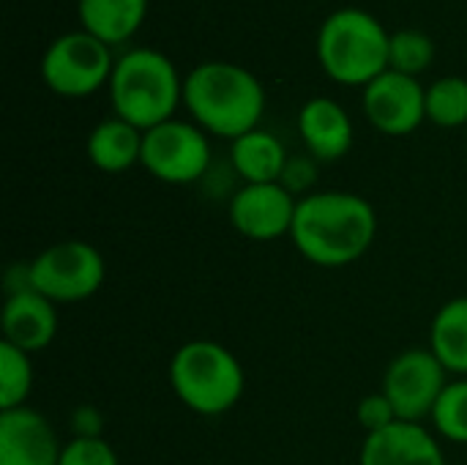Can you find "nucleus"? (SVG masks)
Segmentation results:
<instances>
[{
  "label": "nucleus",
  "instance_id": "obj_1",
  "mask_svg": "<svg viewBox=\"0 0 467 465\" xmlns=\"http://www.w3.org/2000/svg\"><path fill=\"white\" fill-rule=\"evenodd\" d=\"M378 236L372 203L356 192L328 189L298 200L290 230L293 247L320 269H342L361 260Z\"/></svg>",
  "mask_w": 467,
  "mask_h": 465
},
{
  "label": "nucleus",
  "instance_id": "obj_24",
  "mask_svg": "<svg viewBox=\"0 0 467 465\" xmlns=\"http://www.w3.org/2000/svg\"><path fill=\"white\" fill-rule=\"evenodd\" d=\"M57 465H120V460L104 439H71L63 444Z\"/></svg>",
  "mask_w": 467,
  "mask_h": 465
},
{
  "label": "nucleus",
  "instance_id": "obj_19",
  "mask_svg": "<svg viewBox=\"0 0 467 465\" xmlns=\"http://www.w3.org/2000/svg\"><path fill=\"white\" fill-rule=\"evenodd\" d=\"M430 351L449 375L467 378V296L446 301L430 323Z\"/></svg>",
  "mask_w": 467,
  "mask_h": 465
},
{
  "label": "nucleus",
  "instance_id": "obj_27",
  "mask_svg": "<svg viewBox=\"0 0 467 465\" xmlns=\"http://www.w3.org/2000/svg\"><path fill=\"white\" fill-rule=\"evenodd\" d=\"M71 439H104V417L96 406H77L74 408Z\"/></svg>",
  "mask_w": 467,
  "mask_h": 465
},
{
  "label": "nucleus",
  "instance_id": "obj_6",
  "mask_svg": "<svg viewBox=\"0 0 467 465\" xmlns=\"http://www.w3.org/2000/svg\"><path fill=\"white\" fill-rule=\"evenodd\" d=\"M115 69L112 47L88 30H68L49 41L41 55V82L63 99H85L109 85Z\"/></svg>",
  "mask_w": 467,
  "mask_h": 465
},
{
  "label": "nucleus",
  "instance_id": "obj_14",
  "mask_svg": "<svg viewBox=\"0 0 467 465\" xmlns=\"http://www.w3.org/2000/svg\"><path fill=\"white\" fill-rule=\"evenodd\" d=\"M358 465H446L438 439L416 422H394L361 444Z\"/></svg>",
  "mask_w": 467,
  "mask_h": 465
},
{
  "label": "nucleus",
  "instance_id": "obj_15",
  "mask_svg": "<svg viewBox=\"0 0 467 465\" xmlns=\"http://www.w3.org/2000/svg\"><path fill=\"white\" fill-rule=\"evenodd\" d=\"M0 329H3V343L33 356L52 345L57 334V310L47 296L36 291L14 293L5 296L0 312Z\"/></svg>",
  "mask_w": 467,
  "mask_h": 465
},
{
  "label": "nucleus",
  "instance_id": "obj_10",
  "mask_svg": "<svg viewBox=\"0 0 467 465\" xmlns=\"http://www.w3.org/2000/svg\"><path fill=\"white\" fill-rule=\"evenodd\" d=\"M361 110L380 134L408 137L427 121V88L389 69L361 90Z\"/></svg>",
  "mask_w": 467,
  "mask_h": 465
},
{
  "label": "nucleus",
  "instance_id": "obj_26",
  "mask_svg": "<svg viewBox=\"0 0 467 465\" xmlns=\"http://www.w3.org/2000/svg\"><path fill=\"white\" fill-rule=\"evenodd\" d=\"M356 417H358V425L367 430V436H372V433H380V430L391 428L394 422H400V419H397V411H394V406L389 403V397H386L383 392L367 395V397L358 403V411H356Z\"/></svg>",
  "mask_w": 467,
  "mask_h": 465
},
{
  "label": "nucleus",
  "instance_id": "obj_22",
  "mask_svg": "<svg viewBox=\"0 0 467 465\" xmlns=\"http://www.w3.org/2000/svg\"><path fill=\"white\" fill-rule=\"evenodd\" d=\"M33 389L30 354L0 340V411L27 406Z\"/></svg>",
  "mask_w": 467,
  "mask_h": 465
},
{
  "label": "nucleus",
  "instance_id": "obj_21",
  "mask_svg": "<svg viewBox=\"0 0 467 465\" xmlns=\"http://www.w3.org/2000/svg\"><path fill=\"white\" fill-rule=\"evenodd\" d=\"M435 52L438 47L427 30H419V27L394 30L391 44H389V69L419 79L432 66Z\"/></svg>",
  "mask_w": 467,
  "mask_h": 465
},
{
  "label": "nucleus",
  "instance_id": "obj_18",
  "mask_svg": "<svg viewBox=\"0 0 467 465\" xmlns=\"http://www.w3.org/2000/svg\"><path fill=\"white\" fill-rule=\"evenodd\" d=\"M287 159L282 140L260 126L230 143V164L244 184H276Z\"/></svg>",
  "mask_w": 467,
  "mask_h": 465
},
{
  "label": "nucleus",
  "instance_id": "obj_12",
  "mask_svg": "<svg viewBox=\"0 0 467 465\" xmlns=\"http://www.w3.org/2000/svg\"><path fill=\"white\" fill-rule=\"evenodd\" d=\"M63 444L52 422L30 408L0 411V465H57Z\"/></svg>",
  "mask_w": 467,
  "mask_h": 465
},
{
  "label": "nucleus",
  "instance_id": "obj_2",
  "mask_svg": "<svg viewBox=\"0 0 467 465\" xmlns=\"http://www.w3.org/2000/svg\"><path fill=\"white\" fill-rule=\"evenodd\" d=\"M183 107L205 134L233 143L260 126L265 88L246 66L205 60L183 77Z\"/></svg>",
  "mask_w": 467,
  "mask_h": 465
},
{
  "label": "nucleus",
  "instance_id": "obj_9",
  "mask_svg": "<svg viewBox=\"0 0 467 465\" xmlns=\"http://www.w3.org/2000/svg\"><path fill=\"white\" fill-rule=\"evenodd\" d=\"M449 386V373L430 348H408L397 354L383 373V395L397 411L400 422L424 425L432 417L443 389Z\"/></svg>",
  "mask_w": 467,
  "mask_h": 465
},
{
  "label": "nucleus",
  "instance_id": "obj_4",
  "mask_svg": "<svg viewBox=\"0 0 467 465\" xmlns=\"http://www.w3.org/2000/svg\"><path fill=\"white\" fill-rule=\"evenodd\" d=\"M112 115L148 132L170 118L183 104V77L178 66L153 47H131L115 58L109 77Z\"/></svg>",
  "mask_w": 467,
  "mask_h": 465
},
{
  "label": "nucleus",
  "instance_id": "obj_7",
  "mask_svg": "<svg viewBox=\"0 0 467 465\" xmlns=\"http://www.w3.org/2000/svg\"><path fill=\"white\" fill-rule=\"evenodd\" d=\"M104 280V255L88 241H57L30 260V285L52 304L85 301L99 293Z\"/></svg>",
  "mask_w": 467,
  "mask_h": 465
},
{
  "label": "nucleus",
  "instance_id": "obj_17",
  "mask_svg": "<svg viewBox=\"0 0 467 465\" xmlns=\"http://www.w3.org/2000/svg\"><path fill=\"white\" fill-rule=\"evenodd\" d=\"M150 0H77L79 27L107 47L126 44L145 22Z\"/></svg>",
  "mask_w": 467,
  "mask_h": 465
},
{
  "label": "nucleus",
  "instance_id": "obj_8",
  "mask_svg": "<svg viewBox=\"0 0 467 465\" xmlns=\"http://www.w3.org/2000/svg\"><path fill=\"white\" fill-rule=\"evenodd\" d=\"M211 140L194 121L170 118L142 134L140 164L161 184H197L211 170Z\"/></svg>",
  "mask_w": 467,
  "mask_h": 465
},
{
  "label": "nucleus",
  "instance_id": "obj_5",
  "mask_svg": "<svg viewBox=\"0 0 467 465\" xmlns=\"http://www.w3.org/2000/svg\"><path fill=\"white\" fill-rule=\"evenodd\" d=\"M170 386L189 411L222 417L241 403L246 373L230 348L213 340H192L170 359Z\"/></svg>",
  "mask_w": 467,
  "mask_h": 465
},
{
  "label": "nucleus",
  "instance_id": "obj_25",
  "mask_svg": "<svg viewBox=\"0 0 467 465\" xmlns=\"http://www.w3.org/2000/svg\"><path fill=\"white\" fill-rule=\"evenodd\" d=\"M317 159L309 156V153H298V156H290L287 164H285V173L279 178V184L293 195V197H306L312 195L317 178H320V170H317Z\"/></svg>",
  "mask_w": 467,
  "mask_h": 465
},
{
  "label": "nucleus",
  "instance_id": "obj_20",
  "mask_svg": "<svg viewBox=\"0 0 467 465\" xmlns=\"http://www.w3.org/2000/svg\"><path fill=\"white\" fill-rule=\"evenodd\" d=\"M427 121L441 129L467 126V77L446 74L427 88Z\"/></svg>",
  "mask_w": 467,
  "mask_h": 465
},
{
  "label": "nucleus",
  "instance_id": "obj_3",
  "mask_svg": "<svg viewBox=\"0 0 467 465\" xmlns=\"http://www.w3.org/2000/svg\"><path fill=\"white\" fill-rule=\"evenodd\" d=\"M391 33L367 8L345 5L331 11L315 38V55L328 79L345 88H367L389 71Z\"/></svg>",
  "mask_w": 467,
  "mask_h": 465
},
{
  "label": "nucleus",
  "instance_id": "obj_16",
  "mask_svg": "<svg viewBox=\"0 0 467 465\" xmlns=\"http://www.w3.org/2000/svg\"><path fill=\"white\" fill-rule=\"evenodd\" d=\"M142 134L145 132H140L137 126H131L118 115L99 121L85 143L90 164L109 175L131 170L142 159Z\"/></svg>",
  "mask_w": 467,
  "mask_h": 465
},
{
  "label": "nucleus",
  "instance_id": "obj_11",
  "mask_svg": "<svg viewBox=\"0 0 467 465\" xmlns=\"http://www.w3.org/2000/svg\"><path fill=\"white\" fill-rule=\"evenodd\" d=\"M298 197L276 184H244L227 206V217L235 233L249 241H276L290 236L296 222Z\"/></svg>",
  "mask_w": 467,
  "mask_h": 465
},
{
  "label": "nucleus",
  "instance_id": "obj_23",
  "mask_svg": "<svg viewBox=\"0 0 467 465\" xmlns=\"http://www.w3.org/2000/svg\"><path fill=\"white\" fill-rule=\"evenodd\" d=\"M430 422L441 439L467 447V378L449 381Z\"/></svg>",
  "mask_w": 467,
  "mask_h": 465
},
{
  "label": "nucleus",
  "instance_id": "obj_13",
  "mask_svg": "<svg viewBox=\"0 0 467 465\" xmlns=\"http://www.w3.org/2000/svg\"><path fill=\"white\" fill-rule=\"evenodd\" d=\"M298 134L306 153L317 162H339L353 148V121L350 112L328 96H312L298 110Z\"/></svg>",
  "mask_w": 467,
  "mask_h": 465
}]
</instances>
